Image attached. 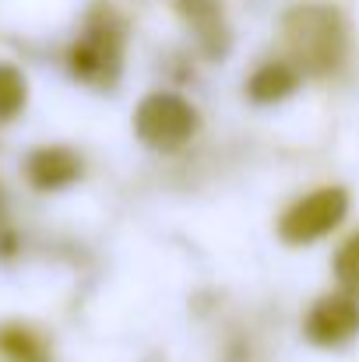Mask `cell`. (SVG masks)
Wrapping results in <instances>:
<instances>
[{"label":"cell","mask_w":359,"mask_h":362,"mask_svg":"<svg viewBox=\"0 0 359 362\" xmlns=\"http://www.w3.org/2000/svg\"><path fill=\"white\" fill-rule=\"evenodd\" d=\"M187 28L194 32L198 46L208 53V57H226L229 49V25H226V14H222V4L219 0H176Z\"/></svg>","instance_id":"7"},{"label":"cell","mask_w":359,"mask_h":362,"mask_svg":"<svg viewBox=\"0 0 359 362\" xmlns=\"http://www.w3.org/2000/svg\"><path fill=\"white\" fill-rule=\"evenodd\" d=\"M81 173H85V162L67 144H39L25 155V180L39 194L67 190L81 180Z\"/></svg>","instance_id":"6"},{"label":"cell","mask_w":359,"mask_h":362,"mask_svg":"<svg viewBox=\"0 0 359 362\" xmlns=\"http://www.w3.org/2000/svg\"><path fill=\"white\" fill-rule=\"evenodd\" d=\"M28 103V81L14 64H0V123H11L21 117Z\"/></svg>","instance_id":"10"},{"label":"cell","mask_w":359,"mask_h":362,"mask_svg":"<svg viewBox=\"0 0 359 362\" xmlns=\"http://www.w3.org/2000/svg\"><path fill=\"white\" fill-rule=\"evenodd\" d=\"M307 341L317 349H342L359 334V296L353 292H328L321 296L303 320Z\"/></svg>","instance_id":"5"},{"label":"cell","mask_w":359,"mask_h":362,"mask_svg":"<svg viewBox=\"0 0 359 362\" xmlns=\"http://www.w3.org/2000/svg\"><path fill=\"white\" fill-rule=\"evenodd\" d=\"M335 278L346 292L359 296V229L335 253Z\"/></svg>","instance_id":"11"},{"label":"cell","mask_w":359,"mask_h":362,"mask_svg":"<svg viewBox=\"0 0 359 362\" xmlns=\"http://www.w3.org/2000/svg\"><path fill=\"white\" fill-rule=\"evenodd\" d=\"M282 46L289 60L314 78H331L349 60V21L335 4L303 0L282 14Z\"/></svg>","instance_id":"1"},{"label":"cell","mask_w":359,"mask_h":362,"mask_svg":"<svg viewBox=\"0 0 359 362\" xmlns=\"http://www.w3.org/2000/svg\"><path fill=\"white\" fill-rule=\"evenodd\" d=\"M123 21L110 7H96L81 28V35L67 49V71L74 81L92 88H113L123 74Z\"/></svg>","instance_id":"2"},{"label":"cell","mask_w":359,"mask_h":362,"mask_svg":"<svg viewBox=\"0 0 359 362\" xmlns=\"http://www.w3.org/2000/svg\"><path fill=\"white\" fill-rule=\"evenodd\" d=\"M349 215V194L342 187H321L300 201H292L278 218V236L289 246H310L335 233Z\"/></svg>","instance_id":"4"},{"label":"cell","mask_w":359,"mask_h":362,"mask_svg":"<svg viewBox=\"0 0 359 362\" xmlns=\"http://www.w3.org/2000/svg\"><path fill=\"white\" fill-rule=\"evenodd\" d=\"M300 67L292 60H264L261 67H253V74L246 78V95L257 106H271L289 99L300 88Z\"/></svg>","instance_id":"8"},{"label":"cell","mask_w":359,"mask_h":362,"mask_svg":"<svg viewBox=\"0 0 359 362\" xmlns=\"http://www.w3.org/2000/svg\"><path fill=\"white\" fill-rule=\"evenodd\" d=\"M0 362H53L46 338L21 320L0 324Z\"/></svg>","instance_id":"9"},{"label":"cell","mask_w":359,"mask_h":362,"mask_svg":"<svg viewBox=\"0 0 359 362\" xmlns=\"http://www.w3.org/2000/svg\"><path fill=\"white\" fill-rule=\"evenodd\" d=\"M201 127L198 110L176 92H152L134 110V134L155 151L183 148Z\"/></svg>","instance_id":"3"},{"label":"cell","mask_w":359,"mask_h":362,"mask_svg":"<svg viewBox=\"0 0 359 362\" xmlns=\"http://www.w3.org/2000/svg\"><path fill=\"white\" fill-rule=\"evenodd\" d=\"M4 204H7V201H4V187H0V218H4Z\"/></svg>","instance_id":"12"}]
</instances>
